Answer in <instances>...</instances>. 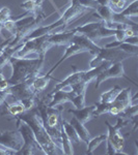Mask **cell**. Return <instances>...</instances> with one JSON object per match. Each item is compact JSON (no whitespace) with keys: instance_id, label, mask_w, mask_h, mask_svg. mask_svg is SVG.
Listing matches in <instances>:
<instances>
[{"instance_id":"cell-1","label":"cell","mask_w":138,"mask_h":155,"mask_svg":"<svg viewBox=\"0 0 138 155\" xmlns=\"http://www.w3.org/2000/svg\"><path fill=\"white\" fill-rule=\"evenodd\" d=\"M16 118L24 121L25 123H27L30 126V128L33 131L34 137H36V142L41 146V148L43 149L45 154L47 155L64 154L61 150L56 146V144L51 140L49 134H47L36 107L32 110H29V111L24 112L23 114H20L18 116H16Z\"/></svg>"},{"instance_id":"cell-2","label":"cell","mask_w":138,"mask_h":155,"mask_svg":"<svg viewBox=\"0 0 138 155\" xmlns=\"http://www.w3.org/2000/svg\"><path fill=\"white\" fill-rule=\"evenodd\" d=\"M46 96L44 98H41L39 101V96L36 97V107L39 112L40 118L42 120V123L46 129L47 134L51 137V140L56 144V146L62 151L61 146V137H60V119H61V111L62 109H56V107H48V104L45 101ZM64 153V151H62Z\"/></svg>"},{"instance_id":"cell-3","label":"cell","mask_w":138,"mask_h":155,"mask_svg":"<svg viewBox=\"0 0 138 155\" xmlns=\"http://www.w3.org/2000/svg\"><path fill=\"white\" fill-rule=\"evenodd\" d=\"M45 58L29 59V58H19L12 56L9 59V63L12 68V77L7 80L9 86L16 85L26 81L30 78H36L40 76V71L43 67Z\"/></svg>"},{"instance_id":"cell-4","label":"cell","mask_w":138,"mask_h":155,"mask_svg":"<svg viewBox=\"0 0 138 155\" xmlns=\"http://www.w3.org/2000/svg\"><path fill=\"white\" fill-rule=\"evenodd\" d=\"M107 127H108V134H107V154L115 155V154H124L125 148V137L120 134L119 130L122 127L129 124V120L119 116L117 122L115 125H111L108 120L105 121Z\"/></svg>"},{"instance_id":"cell-5","label":"cell","mask_w":138,"mask_h":155,"mask_svg":"<svg viewBox=\"0 0 138 155\" xmlns=\"http://www.w3.org/2000/svg\"><path fill=\"white\" fill-rule=\"evenodd\" d=\"M17 127H18V131L21 134L23 137V145H22L21 149L16 152L18 155H31L33 153H42L45 154L41 146L36 142V137L33 134V131L30 128V126L24 121L17 118Z\"/></svg>"},{"instance_id":"cell-6","label":"cell","mask_w":138,"mask_h":155,"mask_svg":"<svg viewBox=\"0 0 138 155\" xmlns=\"http://www.w3.org/2000/svg\"><path fill=\"white\" fill-rule=\"evenodd\" d=\"M50 34V33H49ZM49 34L36 37V38L28 39V41L23 42V46L20 48L17 53V57L19 58H24L29 54H36L41 58H45V54L48 50L51 48V45L48 41Z\"/></svg>"},{"instance_id":"cell-7","label":"cell","mask_w":138,"mask_h":155,"mask_svg":"<svg viewBox=\"0 0 138 155\" xmlns=\"http://www.w3.org/2000/svg\"><path fill=\"white\" fill-rule=\"evenodd\" d=\"M132 57L130 54L126 53V52L122 51L119 48H103L100 49L99 53L95 55V58L90 61L89 66L95 67L99 65L102 61H109L111 63H115V62H122L124 60Z\"/></svg>"},{"instance_id":"cell-8","label":"cell","mask_w":138,"mask_h":155,"mask_svg":"<svg viewBox=\"0 0 138 155\" xmlns=\"http://www.w3.org/2000/svg\"><path fill=\"white\" fill-rule=\"evenodd\" d=\"M36 78H30L22 83L9 86L6 90L9 91V95H12L16 101H19L26 98H36L39 94H36L34 90L32 89V83H33Z\"/></svg>"},{"instance_id":"cell-9","label":"cell","mask_w":138,"mask_h":155,"mask_svg":"<svg viewBox=\"0 0 138 155\" xmlns=\"http://www.w3.org/2000/svg\"><path fill=\"white\" fill-rule=\"evenodd\" d=\"M0 145L3 146L4 148L15 151V154H16V152L21 149L23 145V137L19 131H0Z\"/></svg>"},{"instance_id":"cell-10","label":"cell","mask_w":138,"mask_h":155,"mask_svg":"<svg viewBox=\"0 0 138 155\" xmlns=\"http://www.w3.org/2000/svg\"><path fill=\"white\" fill-rule=\"evenodd\" d=\"M111 78H125V79L129 80V81H132L130 78H128L126 74H125V69H124V65H122V62H115V63H112L108 68H106L104 71H102L101 74L98 76L96 79V85H95V88L98 89L103 82H105L106 80L111 79Z\"/></svg>"},{"instance_id":"cell-11","label":"cell","mask_w":138,"mask_h":155,"mask_svg":"<svg viewBox=\"0 0 138 155\" xmlns=\"http://www.w3.org/2000/svg\"><path fill=\"white\" fill-rule=\"evenodd\" d=\"M74 44H77L78 46L81 47L84 50V52H89L92 55H97L99 53L101 47L97 46V44H95V41H92L91 39L88 38L86 35L84 34H80L76 33L74 35V37L72 38V41Z\"/></svg>"},{"instance_id":"cell-12","label":"cell","mask_w":138,"mask_h":155,"mask_svg":"<svg viewBox=\"0 0 138 155\" xmlns=\"http://www.w3.org/2000/svg\"><path fill=\"white\" fill-rule=\"evenodd\" d=\"M76 34L74 30H70L66 32H60V33H50L48 41L51 46H67L71 44L72 38Z\"/></svg>"},{"instance_id":"cell-13","label":"cell","mask_w":138,"mask_h":155,"mask_svg":"<svg viewBox=\"0 0 138 155\" xmlns=\"http://www.w3.org/2000/svg\"><path fill=\"white\" fill-rule=\"evenodd\" d=\"M53 95L51 98V101L48 104V107H54L57 106H61V104H66V102H72L76 94L73 91H64V89H60L58 91L52 93L50 96Z\"/></svg>"},{"instance_id":"cell-14","label":"cell","mask_w":138,"mask_h":155,"mask_svg":"<svg viewBox=\"0 0 138 155\" xmlns=\"http://www.w3.org/2000/svg\"><path fill=\"white\" fill-rule=\"evenodd\" d=\"M96 110V106H88V107H83L81 109H69L67 112L74 115V117H76L77 120L80 121L81 123H86L90 119L94 117V112Z\"/></svg>"},{"instance_id":"cell-15","label":"cell","mask_w":138,"mask_h":155,"mask_svg":"<svg viewBox=\"0 0 138 155\" xmlns=\"http://www.w3.org/2000/svg\"><path fill=\"white\" fill-rule=\"evenodd\" d=\"M73 68H74V71H75L74 74H70V76L67 77L66 80H64V81H59V83L56 84V86L54 87L53 91H52L51 93H49L48 96H50L52 93L58 91V90H60V89H64L66 87H70L71 85L77 83V82L82 81V77H83V74H84V71H77V68L75 66L73 67Z\"/></svg>"},{"instance_id":"cell-16","label":"cell","mask_w":138,"mask_h":155,"mask_svg":"<svg viewBox=\"0 0 138 155\" xmlns=\"http://www.w3.org/2000/svg\"><path fill=\"white\" fill-rule=\"evenodd\" d=\"M84 52V50L81 48L80 46H78L77 44H74V42H71L70 45H67V47L66 48V51H64V56L60 58L58 61H57V63L55 64V65L52 67L50 71L47 72L48 74H51L52 72H53L55 69L58 67L60 64L62 63V62L64 61V60H67L69 57H71V56H73V55H76V54H79V53H83Z\"/></svg>"},{"instance_id":"cell-17","label":"cell","mask_w":138,"mask_h":155,"mask_svg":"<svg viewBox=\"0 0 138 155\" xmlns=\"http://www.w3.org/2000/svg\"><path fill=\"white\" fill-rule=\"evenodd\" d=\"M111 64L112 63L109 61H102L99 65L91 67L90 71H84V74H83V77H82V81L86 82V83H89L90 81H92L94 79H96V78L99 76L102 71H104L106 68H108Z\"/></svg>"},{"instance_id":"cell-18","label":"cell","mask_w":138,"mask_h":155,"mask_svg":"<svg viewBox=\"0 0 138 155\" xmlns=\"http://www.w3.org/2000/svg\"><path fill=\"white\" fill-rule=\"evenodd\" d=\"M102 24H104V21L100 20V21H98V22H90V23L84 24V25H82V26H79L73 30H74L76 33L84 34V35H86L88 38H91L95 31H96Z\"/></svg>"},{"instance_id":"cell-19","label":"cell","mask_w":138,"mask_h":155,"mask_svg":"<svg viewBox=\"0 0 138 155\" xmlns=\"http://www.w3.org/2000/svg\"><path fill=\"white\" fill-rule=\"evenodd\" d=\"M70 123L72 124L73 126H74L75 130H76L77 134H78V137H80V140H81L82 142H84L85 144H88L89 140L91 139V136H90V134L88 132L86 128H85V126L83 125V123H81L80 121L77 120L76 117H73L72 120L70 121Z\"/></svg>"},{"instance_id":"cell-20","label":"cell","mask_w":138,"mask_h":155,"mask_svg":"<svg viewBox=\"0 0 138 155\" xmlns=\"http://www.w3.org/2000/svg\"><path fill=\"white\" fill-rule=\"evenodd\" d=\"M22 46H23V42H20L19 45H17V46H15V47L7 46L6 48L2 51V53L0 54V71L3 68V66H5L6 63H9V59L14 56L15 53H16Z\"/></svg>"},{"instance_id":"cell-21","label":"cell","mask_w":138,"mask_h":155,"mask_svg":"<svg viewBox=\"0 0 138 155\" xmlns=\"http://www.w3.org/2000/svg\"><path fill=\"white\" fill-rule=\"evenodd\" d=\"M53 79V77L51 74H44V76H37L34 79L33 83H32V89L34 90L36 94H40L42 91H44L45 88L48 86L50 80Z\"/></svg>"},{"instance_id":"cell-22","label":"cell","mask_w":138,"mask_h":155,"mask_svg":"<svg viewBox=\"0 0 138 155\" xmlns=\"http://www.w3.org/2000/svg\"><path fill=\"white\" fill-rule=\"evenodd\" d=\"M96 14L98 15V17L100 18V20L104 21L105 26H108L112 23V16H113V11L110 8V6L107 5H100L96 9Z\"/></svg>"},{"instance_id":"cell-23","label":"cell","mask_w":138,"mask_h":155,"mask_svg":"<svg viewBox=\"0 0 138 155\" xmlns=\"http://www.w3.org/2000/svg\"><path fill=\"white\" fill-rule=\"evenodd\" d=\"M3 104H4V106H5L6 110H4V111L1 113V115L9 114V115H12V116L16 117V116H18V115H20V114H23L24 112H26V111H25V107H24L23 104H22L21 101H16L14 104H6V102L4 101Z\"/></svg>"},{"instance_id":"cell-24","label":"cell","mask_w":138,"mask_h":155,"mask_svg":"<svg viewBox=\"0 0 138 155\" xmlns=\"http://www.w3.org/2000/svg\"><path fill=\"white\" fill-rule=\"evenodd\" d=\"M60 122H61V125L64 127V132H66L67 137L71 140L72 143L74 142V143H76V144H79L80 142H81V140H80V137H78V134H77L74 126H73L70 122H67L66 119L62 118V117H61V119H60Z\"/></svg>"},{"instance_id":"cell-25","label":"cell","mask_w":138,"mask_h":155,"mask_svg":"<svg viewBox=\"0 0 138 155\" xmlns=\"http://www.w3.org/2000/svg\"><path fill=\"white\" fill-rule=\"evenodd\" d=\"M107 140V134H100L96 137H91L89 140L88 144H87V151H86V154H92L95 152L98 147L101 145L103 142H105Z\"/></svg>"},{"instance_id":"cell-26","label":"cell","mask_w":138,"mask_h":155,"mask_svg":"<svg viewBox=\"0 0 138 155\" xmlns=\"http://www.w3.org/2000/svg\"><path fill=\"white\" fill-rule=\"evenodd\" d=\"M60 123H61V122H60ZM60 137H61V146H62V151H64V154H67V155L74 154L72 142L66 134V132H64V127H62V125H61V127H60Z\"/></svg>"},{"instance_id":"cell-27","label":"cell","mask_w":138,"mask_h":155,"mask_svg":"<svg viewBox=\"0 0 138 155\" xmlns=\"http://www.w3.org/2000/svg\"><path fill=\"white\" fill-rule=\"evenodd\" d=\"M20 7H22L27 12H29V14L36 15V16L42 12V6L37 5L36 0H26L23 3L20 4Z\"/></svg>"},{"instance_id":"cell-28","label":"cell","mask_w":138,"mask_h":155,"mask_svg":"<svg viewBox=\"0 0 138 155\" xmlns=\"http://www.w3.org/2000/svg\"><path fill=\"white\" fill-rule=\"evenodd\" d=\"M122 90V88L119 86H114L112 89H110L109 91L104 92L103 94H101V101L100 102H105V104H111L112 101L115 99L117 94L119 93V91Z\"/></svg>"},{"instance_id":"cell-29","label":"cell","mask_w":138,"mask_h":155,"mask_svg":"<svg viewBox=\"0 0 138 155\" xmlns=\"http://www.w3.org/2000/svg\"><path fill=\"white\" fill-rule=\"evenodd\" d=\"M119 15L124 17H127V18H130V17H137L138 15V0H133L131 3L128 6L125 7L122 12H119Z\"/></svg>"},{"instance_id":"cell-30","label":"cell","mask_w":138,"mask_h":155,"mask_svg":"<svg viewBox=\"0 0 138 155\" xmlns=\"http://www.w3.org/2000/svg\"><path fill=\"white\" fill-rule=\"evenodd\" d=\"M137 114H138V104H131L128 107L124 110L119 115L122 118H126L128 120H135L137 119Z\"/></svg>"},{"instance_id":"cell-31","label":"cell","mask_w":138,"mask_h":155,"mask_svg":"<svg viewBox=\"0 0 138 155\" xmlns=\"http://www.w3.org/2000/svg\"><path fill=\"white\" fill-rule=\"evenodd\" d=\"M117 48L128 54H130L131 56H137L138 55V45H131L128 44V42L122 41Z\"/></svg>"},{"instance_id":"cell-32","label":"cell","mask_w":138,"mask_h":155,"mask_svg":"<svg viewBox=\"0 0 138 155\" xmlns=\"http://www.w3.org/2000/svg\"><path fill=\"white\" fill-rule=\"evenodd\" d=\"M87 85H88V83H86V82L80 81V82H77V83L71 85L70 88H71V91L74 92L76 95H81V94L86 93Z\"/></svg>"},{"instance_id":"cell-33","label":"cell","mask_w":138,"mask_h":155,"mask_svg":"<svg viewBox=\"0 0 138 155\" xmlns=\"http://www.w3.org/2000/svg\"><path fill=\"white\" fill-rule=\"evenodd\" d=\"M128 0H110L109 6L113 12H120L127 6Z\"/></svg>"},{"instance_id":"cell-34","label":"cell","mask_w":138,"mask_h":155,"mask_svg":"<svg viewBox=\"0 0 138 155\" xmlns=\"http://www.w3.org/2000/svg\"><path fill=\"white\" fill-rule=\"evenodd\" d=\"M109 104H105V102H97L96 110L94 112V117H99L103 114H107L109 111Z\"/></svg>"},{"instance_id":"cell-35","label":"cell","mask_w":138,"mask_h":155,"mask_svg":"<svg viewBox=\"0 0 138 155\" xmlns=\"http://www.w3.org/2000/svg\"><path fill=\"white\" fill-rule=\"evenodd\" d=\"M76 1L78 2V4L85 7V8H92L95 11L100 6V4L96 0H76Z\"/></svg>"},{"instance_id":"cell-36","label":"cell","mask_w":138,"mask_h":155,"mask_svg":"<svg viewBox=\"0 0 138 155\" xmlns=\"http://www.w3.org/2000/svg\"><path fill=\"white\" fill-rule=\"evenodd\" d=\"M72 104H74V107L76 109H81V107H85V94L76 95L72 101Z\"/></svg>"},{"instance_id":"cell-37","label":"cell","mask_w":138,"mask_h":155,"mask_svg":"<svg viewBox=\"0 0 138 155\" xmlns=\"http://www.w3.org/2000/svg\"><path fill=\"white\" fill-rule=\"evenodd\" d=\"M9 19H11V9L9 7H2L1 12H0V23L3 24Z\"/></svg>"},{"instance_id":"cell-38","label":"cell","mask_w":138,"mask_h":155,"mask_svg":"<svg viewBox=\"0 0 138 155\" xmlns=\"http://www.w3.org/2000/svg\"><path fill=\"white\" fill-rule=\"evenodd\" d=\"M9 85L7 83V80L4 79L3 74H2L1 71H0V90H4L9 87Z\"/></svg>"},{"instance_id":"cell-39","label":"cell","mask_w":138,"mask_h":155,"mask_svg":"<svg viewBox=\"0 0 138 155\" xmlns=\"http://www.w3.org/2000/svg\"><path fill=\"white\" fill-rule=\"evenodd\" d=\"M12 39H14V36H11L9 38H6L4 41L0 42V54L2 53V51H3V50L5 49L9 44H11V41H12Z\"/></svg>"},{"instance_id":"cell-40","label":"cell","mask_w":138,"mask_h":155,"mask_svg":"<svg viewBox=\"0 0 138 155\" xmlns=\"http://www.w3.org/2000/svg\"><path fill=\"white\" fill-rule=\"evenodd\" d=\"M124 41L128 42V44H131V45H138V36L133 35V36L126 37V38L124 39Z\"/></svg>"},{"instance_id":"cell-41","label":"cell","mask_w":138,"mask_h":155,"mask_svg":"<svg viewBox=\"0 0 138 155\" xmlns=\"http://www.w3.org/2000/svg\"><path fill=\"white\" fill-rule=\"evenodd\" d=\"M9 95V91H7L6 89L4 90H0V106H1L2 104H3L4 101H5L6 97Z\"/></svg>"},{"instance_id":"cell-42","label":"cell","mask_w":138,"mask_h":155,"mask_svg":"<svg viewBox=\"0 0 138 155\" xmlns=\"http://www.w3.org/2000/svg\"><path fill=\"white\" fill-rule=\"evenodd\" d=\"M9 154H15V151H12V150H9L6 148L4 149L0 148V155H9Z\"/></svg>"},{"instance_id":"cell-43","label":"cell","mask_w":138,"mask_h":155,"mask_svg":"<svg viewBox=\"0 0 138 155\" xmlns=\"http://www.w3.org/2000/svg\"><path fill=\"white\" fill-rule=\"evenodd\" d=\"M96 1L100 4V5H107V6H109V3H110V0H96Z\"/></svg>"},{"instance_id":"cell-44","label":"cell","mask_w":138,"mask_h":155,"mask_svg":"<svg viewBox=\"0 0 138 155\" xmlns=\"http://www.w3.org/2000/svg\"><path fill=\"white\" fill-rule=\"evenodd\" d=\"M0 12H1V8H0Z\"/></svg>"}]
</instances>
